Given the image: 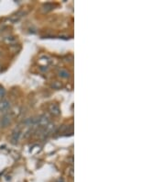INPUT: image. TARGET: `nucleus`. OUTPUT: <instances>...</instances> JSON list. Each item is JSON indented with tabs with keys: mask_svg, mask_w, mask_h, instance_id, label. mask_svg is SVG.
<instances>
[{
	"mask_svg": "<svg viewBox=\"0 0 165 182\" xmlns=\"http://www.w3.org/2000/svg\"><path fill=\"white\" fill-rule=\"evenodd\" d=\"M9 107H10V103L8 100H6V99L0 100V111L1 112L7 111L9 109Z\"/></svg>",
	"mask_w": 165,
	"mask_h": 182,
	"instance_id": "f257e3e1",
	"label": "nucleus"
},
{
	"mask_svg": "<svg viewBox=\"0 0 165 182\" xmlns=\"http://www.w3.org/2000/svg\"><path fill=\"white\" fill-rule=\"evenodd\" d=\"M44 9L46 10V11H49V10H52L53 8V6L52 5V4H50V3H48V4H46V5H44Z\"/></svg>",
	"mask_w": 165,
	"mask_h": 182,
	"instance_id": "6e6552de",
	"label": "nucleus"
},
{
	"mask_svg": "<svg viewBox=\"0 0 165 182\" xmlns=\"http://www.w3.org/2000/svg\"><path fill=\"white\" fill-rule=\"evenodd\" d=\"M19 137H20V131H15L12 134V137H11V141L13 144H16L18 143V141L19 140Z\"/></svg>",
	"mask_w": 165,
	"mask_h": 182,
	"instance_id": "39448f33",
	"label": "nucleus"
},
{
	"mask_svg": "<svg viewBox=\"0 0 165 182\" xmlns=\"http://www.w3.org/2000/svg\"><path fill=\"white\" fill-rule=\"evenodd\" d=\"M38 124L40 126H47L49 124V118L47 115H42L39 118L38 121Z\"/></svg>",
	"mask_w": 165,
	"mask_h": 182,
	"instance_id": "f03ea898",
	"label": "nucleus"
},
{
	"mask_svg": "<svg viewBox=\"0 0 165 182\" xmlns=\"http://www.w3.org/2000/svg\"><path fill=\"white\" fill-rule=\"evenodd\" d=\"M59 75L62 78H68L70 76V73L65 69H61L59 71Z\"/></svg>",
	"mask_w": 165,
	"mask_h": 182,
	"instance_id": "423d86ee",
	"label": "nucleus"
},
{
	"mask_svg": "<svg viewBox=\"0 0 165 182\" xmlns=\"http://www.w3.org/2000/svg\"><path fill=\"white\" fill-rule=\"evenodd\" d=\"M52 87H53V88L59 89V88L61 87V84L60 82H58V81H55V82H53V84L52 85Z\"/></svg>",
	"mask_w": 165,
	"mask_h": 182,
	"instance_id": "0eeeda50",
	"label": "nucleus"
},
{
	"mask_svg": "<svg viewBox=\"0 0 165 182\" xmlns=\"http://www.w3.org/2000/svg\"><path fill=\"white\" fill-rule=\"evenodd\" d=\"M5 93H6L5 89L3 87H0V98H3L5 96Z\"/></svg>",
	"mask_w": 165,
	"mask_h": 182,
	"instance_id": "1a4fd4ad",
	"label": "nucleus"
},
{
	"mask_svg": "<svg viewBox=\"0 0 165 182\" xmlns=\"http://www.w3.org/2000/svg\"><path fill=\"white\" fill-rule=\"evenodd\" d=\"M50 111L53 114V115H59L61 113V111H60V108L58 105L56 104H52L51 107H50Z\"/></svg>",
	"mask_w": 165,
	"mask_h": 182,
	"instance_id": "20e7f679",
	"label": "nucleus"
},
{
	"mask_svg": "<svg viewBox=\"0 0 165 182\" xmlns=\"http://www.w3.org/2000/svg\"><path fill=\"white\" fill-rule=\"evenodd\" d=\"M11 122V119L9 114H5L1 120V126L2 127H6L7 125H9V123Z\"/></svg>",
	"mask_w": 165,
	"mask_h": 182,
	"instance_id": "7ed1b4c3",
	"label": "nucleus"
}]
</instances>
